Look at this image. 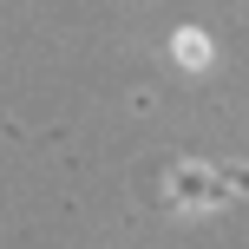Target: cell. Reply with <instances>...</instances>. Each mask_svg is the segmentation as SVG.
Returning a JSON list of instances; mask_svg holds the SVG:
<instances>
[{
	"label": "cell",
	"mask_w": 249,
	"mask_h": 249,
	"mask_svg": "<svg viewBox=\"0 0 249 249\" xmlns=\"http://www.w3.org/2000/svg\"><path fill=\"white\" fill-rule=\"evenodd\" d=\"M243 190H249V171H223V164H177L171 171V203H184V210H216Z\"/></svg>",
	"instance_id": "6da1fadb"
},
{
	"label": "cell",
	"mask_w": 249,
	"mask_h": 249,
	"mask_svg": "<svg viewBox=\"0 0 249 249\" xmlns=\"http://www.w3.org/2000/svg\"><path fill=\"white\" fill-rule=\"evenodd\" d=\"M171 46H177V59H184V66H203V59H210V39H203V33H190V26L171 39Z\"/></svg>",
	"instance_id": "7a4b0ae2"
}]
</instances>
